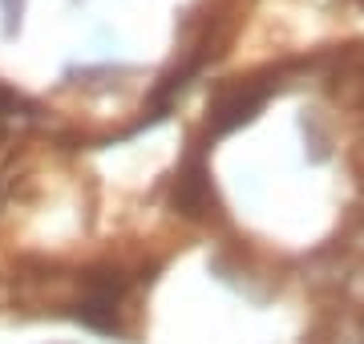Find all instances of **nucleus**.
I'll use <instances>...</instances> for the list:
<instances>
[{
    "label": "nucleus",
    "mask_w": 364,
    "mask_h": 344,
    "mask_svg": "<svg viewBox=\"0 0 364 344\" xmlns=\"http://www.w3.org/2000/svg\"><path fill=\"white\" fill-rule=\"evenodd\" d=\"M122 291H126V279L109 272L105 279H97L90 288V296L81 300V312L77 316L90 324V328H102V332H114V316H117V304H122Z\"/></svg>",
    "instance_id": "nucleus-1"
}]
</instances>
